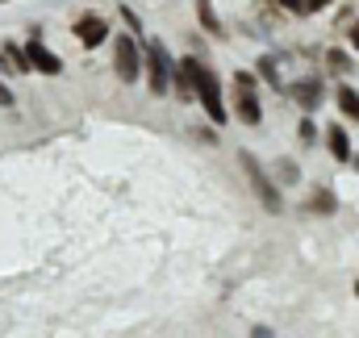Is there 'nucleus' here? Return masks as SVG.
Instances as JSON below:
<instances>
[{"label": "nucleus", "instance_id": "obj_1", "mask_svg": "<svg viewBox=\"0 0 359 338\" xmlns=\"http://www.w3.org/2000/svg\"><path fill=\"white\" fill-rule=\"evenodd\" d=\"M238 163H243V171H247V180H251V188H255L259 205H264L268 213H284V196H280L276 180H271L268 171L259 168V159H255L251 151H243V155H238Z\"/></svg>", "mask_w": 359, "mask_h": 338}, {"label": "nucleus", "instance_id": "obj_2", "mask_svg": "<svg viewBox=\"0 0 359 338\" xmlns=\"http://www.w3.org/2000/svg\"><path fill=\"white\" fill-rule=\"evenodd\" d=\"M142 72H147V84L151 92H168L172 88V76H176V59L168 55V46L163 42H151L147 50H142Z\"/></svg>", "mask_w": 359, "mask_h": 338}, {"label": "nucleus", "instance_id": "obj_3", "mask_svg": "<svg viewBox=\"0 0 359 338\" xmlns=\"http://www.w3.org/2000/svg\"><path fill=\"white\" fill-rule=\"evenodd\" d=\"M196 100L205 104V113H209L213 126H226L230 109H226V100H222V80H217L209 67H201V76H196Z\"/></svg>", "mask_w": 359, "mask_h": 338}, {"label": "nucleus", "instance_id": "obj_4", "mask_svg": "<svg viewBox=\"0 0 359 338\" xmlns=\"http://www.w3.org/2000/svg\"><path fill=\"white\" fill-rule=\"evenodd\" d=\"M234 113L247 121V126H259L264 121V104L255 96V76L251 72H238L234 76Z\"/></svg>", "mask_w": 359, "mask_h": 338}, {"label": "nucleus", "instance_id": "obj_5", "mask_svg": "<svg viewBox=\"0 0 359 338\" xmlns=\"http://www.w3.org/2000/svg\"><path fill=\"white\" fill-rule=\"evenodd\" d=\"M113 67H117V76H121L126 84H134V80L142 76V46H138L130 34L117 38V46H113Z\"/></svg>", "mask_w": 359, "mask_h": 338}, {"label": "nucleus", "instance_id": "obj_6", "mask_svg": "<svg viewBox=\"0 0 359 338\" xmlns=\"http://www.w3.org/2000/svg\"><path fill=\"white\" fill-rule=\"evenodd\" d=\"M25 55H29V67L42 72V76H59V72H63V59H59L42 38H25Z\"/></svg>", "mask_w": 359, "mask_h": 338}, {"label": "nucleus", "instance_id": "obj_7", "mask_svg": "<svg viewBox=\"0 0 359 338\" xmlns=\"http://www.w3.org/2000/svg\"><path fill=\"white\" fill-rule=\"evenodd\" d=\"M201 67H205V63H196L192 55L176 63V76H172V84H176V96L184 100V104H192V96H196V76H201Z\"/></svg>", "mask_w": 359, "mask_h": 338}, {"label": "nucleus", "instance_id": "obj_8", "mask_svg": "<svg viewBox=\"0 0 359 338\" xmlns=\"http://www.w3.org/2000/svg\"><path fill=\"white\" fill-rule=\"evenodd\" d=\"M322 96H326V88H322V76H305V80H292V104H301L305 113L322 109Z\"/></svg>", "mask_w": 359, "mask_h": 338}, {"label": "nucleus", "instance_id": "obj_9", "mask_svg": "<svg viewBox=\"0 0 359 338\" xmlns=\"http://www.w3.org/2000/svg\"><path fill=\"white\" fill-rule=\"evenodd\" d=\"M76 38H80V46H100L104 38H109V21L104 17H80L76 21Z\"/></svg>", "mask_w": 359, "mask_h": 338}, {"label": "nucleus", "instance_id": "obj_10", "mask_svg": "<svg viewBox=\"0 0 359 338\" xmlns=\"http://www.w3.org/2000/svg\"><path fill=\"white\" fill-rule=\"evenodd\" d=\"M326 147H330V155H334L339 163H347V159H351V138H347V130H343V126H326Z\"/></svg>", "mask_w": 359, "mask_h": 338}, {"label": "nucleus", "instance_id": "obj_11", "mask_svg": "<svg viewBox=\"0 0 359 338\" xmlns=\"http://www.w3.org/2000/svg\"><path fill=\"white\" fill-rule=\"evenodd\" d=\"M326 67H330V76H351V72H355L351 55H347V50H339V46H330V50H326Z\"/></svg>", "mask_w": 359, "mask_h": 338}, {"label": "nucleus", "instance_id": "obj_12", "mask_svg": "<svg viewBox=\"0 0 359 338\" xmlns=\"http://www.w3.org/2000/svg\"><path fill=\"white\" fill-rule=\"evenodd\" d=\"M334 100H339V109H343L351 121H359V92H355V88H351V84H339Z\"/></svg>", "mask_w": 359, "mask_h": 338}, {"label": "nucleus", "instance_id": "obj_13", "mask_svg": "<svg viewBox=\"0 0 359 338\" xmlns=\"http://www.w3.org/2000/svg\"><path fill=\"white\" fill-rule=\"evenodd\" d=\"M309 209L330 217V213L339 209V201H334V192H330V188H313V192H309Z\"/></svg>", "mask_w": 359, "mask_h": 338}, {"label": "nucleus", "instance_id": "obj_14", "mask_svg": "<svg viewBox=\"0 0 359 338\" xmlns=\"http://www.w3.org/2000/svg\"><path fill=\"white\" fill-rule=\"evenodd\" d=\"M196 17H201V25H205L213 38H222V34H226V25L217 21V13H213V4H209V0H196Z\"/></svg>", "mask_w": 359, "mask_h": 338}, {"label": "nucleus", "instance_id": "obj_15", "mask_svg": "<svg viewBox=\"0 0 359 338\" xmlns=\"http://www.w3.org/2000/svg\"><path fill=\"white\" fill-rule=\"evenodd\" d=\"M4 55H8V63H13V72H21V76H25V72H34V67H29V55H25V46H17V42H8V46H4Z\"/></svg>", "mask_w": 359, "mask_h": 338}, {"label": "nucleus", "instance_id": "obj_16", "mask_svg": "<svg viewBox=\"0 0 359 338\" xmlns=\"http://www.w3.org/2000/svg\"><path fill=\"white\" fill-rule=\"evenodd\" d=\"M259 76H264L271 88H284V80H280V63H276L271 55H264V59H259Z\"/></svg>", "mask_w": 359, "mask_h": 338}, {"label": "nucleus", "instance_id": "obj_17", "mask_svg": "<svg viewBox=\"0 0 359 338\" xmlns=\"http://www.w3.org/2000/svg\"><path fill=\"white\" fill-rule=\"evenodd\" d=\"M297 134H301V142H305V147H313V142H318V126H313L309 117H305V121L297 126Z\"/></svg>", "mask_w": 359, "mask_h": 338}, {"label": "nucleus", "instance_id": "obj_18", "mask_svg": "<svg viewBox=\"0 0 359 338\" xmlns=\"http://www.w3.org/2000/svg\"><path fill=\"white\" fill-rule=\"evenodd\" d=\"M280 180H284V184H297V180H301V168H297V163H284V168H280Z\"/></svg>", "mask_w": 359, "mask_h": 338}, {"label": "nucleus", "instance_id": "obj_19", "mask_svg": "<svg viewBox=\"0 0 359 338\" xmlns=\"http://www.w3.org/2000/svg\"><path fill=\"white\" fill-rule=\"evenodd\" d=\"M276 4H284L288 13H313V8H309V0H276Z\"/></svg>", "mask_w": 359, "mask_h": 338}, {"label": "nucleus", "instance_id": "obj_20", "mask_svg": "<svg viewBox=\"0 0 359 338\" xmlns=\"http://www.w3.org/2000/svg\"><path fill=\"white\" fill-rule=\"evenodd\" d=\"M347 42L359 50V21H351V29H347Z\"/></svg>", "mask_w": 359, "mask_h": 338}, {"label": "nucleus", "instance_id": "obj_21", "mask_svg": "<svg viewBox=\"0 0 359 338\" xmlns=\"http://www.w3.org/2000/svg\"><path fill=\"white\" fill-rule=\"evenodd\" d=\"M0 104H13V92H8V84L0 80Z\"/></svg>", "mask_w": 359, "mask_h": 338}, {"label": "nucleus", "instance_id": "obj_22", "mask_svg": "<svg viewBox=\"0 0 359 338\" xmlns=\"http://www.w3.org/2000/svg\"><path fill=\"white\" fill-rule=\"evenodd\" d=\"M0 72H13V63H8V55H4V46H0Z\"/></svg>", "mask_w": 359, "mask_h": 338}, {"label": "nucleus", "instance_id": "obj_23", "mask_svg": "<svg viewBox=\"0 0 359 338\" xmlns=\"http://www.w3.org/2000/svg\"><path fill=\"white\" fill-rule=\"evenodd\" d=\"M251 338H271V330H268V326H255V330H251Z\"/></svg>", "mask_w": 359, "mask_h": 338}, {"label": "nucleus", "instance_id": "obj_24", "mask_svg": "<svg viewBox=\"0 0 359 338\" xmlns=\"http://www.w3.org/2000/svg\"><path fill=\"white\" fill-rule=\"evenodd\" d=\"M334 0H309V8H330Z\"/></svg>", "mask_w": 359, "mask_h": 338}, {"label": "nucleus", "instance_id": "obj_25", "mask_svg": "<svg viewBox=\"0 0 359 338\" xmlns=\"http://www.w3.org/2000/svg\"><path fill=\"white\" fill-rule=\"evenodd\" d=\"M355 297H359V280H355Z\"/></svg>", "mask_w": 359, "mask_h": 338}, {"label": "nucleus", "instance_id": "obj_26", "mask_svg": "<svg viewBox=\"0 0 359 338\" xmlns=\"http://www.w3.org/2000/svg\"><path fill=\"white\" fill-rule=\"evenodd\" d=\"M355 168H359V159H355Z\"/></svg>", "mask_w": 359, "mask_h": 338}, {"label": "nucleus", "instance_id": "obj_27", "mask_svg": "<svg viewBox=\"0 0 359 338\" xmlns=\"http://www.w3.org/2000/svg\"><path fill=\"white\" fill-rule=\"evenodd\" d=\"M0 4H4V0H0Z\"/></svg>", "mask_w": 359, "mask_h": 338}]
</instances>
